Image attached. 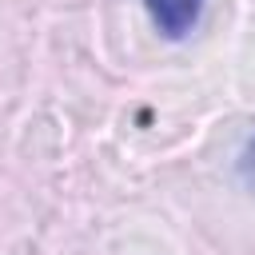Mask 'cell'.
Returning a JSON list of instances; mask_svg holds the SVG:
<instances>
[{
  "instance_id": "6da1fadb",
  "label": "cell",
  "mask_w": 255,
  "mask_h": 255,
  "mask_svg": "<svg viewBox=\"0 0 255 255\" xmlns=\"http://www.w3.org/2000/svg\"><path fill=\"white\" fill-rule=\"evenodd\" d=\"M143 8H147V16H151V24H155L167 40H183V36L195 28V20H199L203 0H143Z\"/></svg>"
},
{
  "instance_id": "7a4b0ae2",
  "label": "cell",
  "mask_w": 255,
  "mask_h": 255,
  "mask_svg": "<svg viewBox=\"0 0 255 255\" xmlns=\"http://www.w3.org/2000/svg\"><path fill=\"white\" fill-rule=\"evenodd\" d=\"M239 175H243V183L255 191V135L247 139V147H243V155H239Z\"/></svg>"
}]
</instances>
